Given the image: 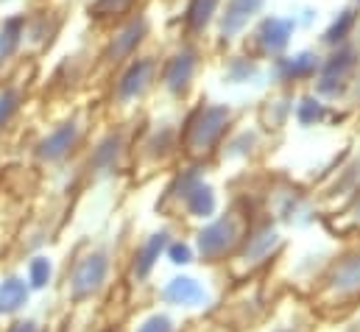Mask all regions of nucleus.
Returning <instances> with one entry per match:
<instances>
[{"label": "nucleus", "mask_w": 360, "mask_h": 332, "mask_svg": "<svg viewBox=\"0 0 360 332\" xmlns=\"http://www.w3.org/2000/svg\"><path fill=\"white\" fill-rule=\"evenodd\" d=\"M255 210H257V190L255 187L249 190L246 176H240V181L232 184V196L224 201V207L210 221L187 232L193 260L207 271H224L243 246Z\"/></svg>", "instance_id": "2"}, {"label": "nucleus", "mask_w": 360, "mask_h": 332, "mask_svg": "<svg viewBox=\"0 0 360 332\" xmlns=\"http://www.w3.org/2000/svg\"><path fill=\"white\" fill-rule=\"evenodd\" d=\"M22 0H0V11H14Z\"/></svg>", "instance_id": "28"}, {"label": "nucleus", "mask_w": 360, "mask_h": 332, "mask_svg": "<svg viewBox=\"0 0 360 332\" xmlns=\"http://www.w3.org/2000/svg\"><path fill=\"white\" fill-rule=\"evenodd\" d=\"M65 313L53 307L51 316H11L0 321V332H59L65 324Z\"/></svg>", "instance_id": "24"}, {"label": "nucleus", "mask_w": 360, "mask_h": 332, "mask_svg": "<svg viewBox=\"0 0 360 332\" xmlns=\"http://www.w3.org/2000/svg\"><path fill=\"white\" fill-rule=\"evenodd\" d=\"M266 6H269V0H224L210 48L215 53L238 51L240 42L246 39L249 28L266 14Z\"/></svg>", "instance_id": "15"}, {"label": "nucleus", "mask_w": 360, "mask_h": 332, "mask_svg": "<svg viewBox=\"0 0 360 332\" xmlns=\"http://www.w3.org/2000/svg\"><path fill=\"white\" fill-rule=\"evenodd\" d=\"M28 56V8L0 14V79Z\"/></svg>", "instance_id": "19"}, {"label": "nucleus", "mask_w": 360, "mask_h": 332, "mask_svg": "<svg viewBox=\"0 0 360 332\" xmlns=\"http://www.w3.org/2000/svg\"><path fill=\"white\" fill-rule=\"evenodd\" d=\"M210 51L212 48L190 39H174V45L162 51L157 98H162L168 106L184 109L198 92V79L207 68Z\"/></svg>", "instance_id": "9"}, {"label": "nucleus", "mask_w": 360, "mask_h": 332, "mask_svg": "<svg viewBox=\"0 0 360 332\" xmlns=\"http://www.w3.org/2000/svg\"><path fill=\"white\" fill-rule=\"evenodd\" d=\"M360 187V148L352 146L335 165L330 167L307 193V204L313 207V212L319 215V221L333 218L335 212H341L349 198L358 193Z\"/></svg>", "instance_id": "11"}, {"label": "nucleus", "mask_w": 360, "mask_h": 332, "mask_svg": "<svg viewBox=\"0 0 360 332\" xmlns=\"http://www.w3.org/2000/svg\"><path fill=\"white\" fill-rule=\"evenodd\" d=\"M321 62H324V53L321 51H288L282 53L279 59L269 62V76L271 82L282 89H299L302 84H313L319 70H321Z\"/></svg>", "instance_id": "18"}, {"label": "nucleus", "mask_w": 360, "mask_h": 332, "mask_svg": "<svg viewBox=\"0 0 360 332\" xmlns=\"http://www.w3.org/2000/svg\"><path fill=\"white\" fill-rule=\"evenodd\" d=\"M321 319H341L360 307V235L338 238L304 285H296Z\"/></svg>", "instance_id": "3"}, {"label": "nucleus", "mask_w": 360, "mask_h": 332, "mask_svg": "<svg viewBox=\"0 0 360 332\" xmlns=\"http://www.w3.org/2000/svg\"><path fill=\"white\" fill-rule=\"evenodd\" d=\"M28 101H31V84H28L25 62H22L20 68H14L11 73L0 79V151L17 134L25 117Z\"/></svg>", "instance_id": "16"}, {"label": "nucleus", "mask_w": 360, "mask_h": 332, "mask_svg": "<svg viewBox=\"0 0 360 332\" xmlns=\"http://www.w3.org/2000/svg\"><path fill=\"white\" fill-rule=\"evenodd\" d=\"M316 332H360V307L341 319H321Z\"/></svg>", "instance_id": "26"}, {"label": "nucleus", "mask_w": 360, "mask_h": 332, "mask_svg": "<svg viewBox=\"0 0 360 332\" xmlns=\"http://www.w3.org/2000/svg\"><path fill=\"white\" fill-rule=\"evenodd\" d=\"M321 316L296 285H282L266 310L240 332H316Z\"/></svg>", "instance_id": "12"}, {"label": "nucleus", "mask_w": 360, "mask_h": 332, "mask_svg": "<svg viewBox=\"0 0 360 332\" xmlns=\"http://www.w3.org/2000/svg\"><path fill=\"white\" fill-rule=\"evenodd\" d=\"M238 120H240V112L232 103L195 95L179 115L181 160L190 165L215 167L221 146L226 143Z\"/></svg>", "instance_id": "6"}, {"label": "nucleus", "mask_w": 360, "mask_h": 332, "mask_svg": "<svg viewBox=\"0 0 360 332\" xmlns=\"http://www.w3.org/2000/svg\"><path fill=\"white\" fill-rule=\"evenodd\" d=\"M160 65L162 51L151 45L115 68L101 82V115L109 120H137L146 112L148 101L157 98Z\"/></svg>", "instance_id": "5"}, {"label": "nucleus", "mask_w": 360, "mask_h": 332, "mask_svg": "<svg viewBox=\"0 0 360 332\" xmlns=\"http://www.w3.org/2000/svg\"><path fill=\"white\" fill-rule=\"evenodd\" d=\"M299 25L293 20V14H263L246 34V39L240 42V51H246L249 56L260 59L263 65L279 59L282 53L290 51L293 45V37H296Z\"/></svg>", "instance_id": "14"}, {"label": "nucleus", "mask_w": 360, "mask_h": 332, "mask_svg": "<svg viewBox=\"0 0 360 332\" xmlns=\"http://www.w3.org/2000/svg\"><path fill=\"white\" fill-rule=\"evenodd\" d=\"M221 6L224 0H179V8L174 14L176 39H190V42L210 48Z\"/></svg>", "instance_id": "17"}, {"label": "nucleus", "mask_w": 360, "mask_h": 332, "mask_svg": "<svg viewBox=\"0 0 360 332\" xmlns=\"http://www.w3.org/2000/svg\"><path fill=\"white\" fill-rule=\"evenodd\" d=\"M129 224L112 232L82 238L56 276V310L65 316L101 310L120 288L123 257L129 243Z\"/></svg>", "instance_id": "1"}, {"label": "nucleus", "mask_w": 360, "mask_h": 332, "mask_svg": "<svg viewBox=\"0 0 360 332\" xmlns=\"http://www.w3.org/2000/svg\"><path fill=\"white\" fill-rule=\"evenodd\" d=\"M181 115V109H179ZM179 115H140L131 140V165L129 179L134 187H143L160 176H171L181 160Z\"/></svg>", "instance_id": "7"}, {"label": "nucleus", "mask_w": 360, "mask_h": 332, "mask_svg": "<svg viewBox=\"0 0 360 332\" xmlns=\"http://www.w3.org/2000/svg\"><path fill=\"white\" fill-rule=\"evenodd\" d=\"M358 25H360V11L349 3V6H344L341 11L333 14V20L327 23V28L321 31V45L330 51V48H338V45L352 42Z\"/></svg>", "instance_id": "23"}, {"label": "nucleus", "mask_w": 360, "mask_h": 332, "mask_svg": "<svg viewBox=\"0 0 360 332\" xmlns=\"http://www.w3.org/2000/svg\"><path fill=\"white\" fill-rule=\"evenodd\" d=\"M358 129H360V115H358Z\"/></svg>", "instance_id": "31"}, {"label": "nucleus", "mask_w": 360, "mask_h": 332, "mask_svg": "<svg viewBox=\"0 0 360 332\" xmlns=\"http://www.w3.org/2000/svg\"><path fill=\"white\" fill-rule=\"evenodd\" d=\"M98 123L101 120H95V115L84 106L65 112L28 146V170L39 179L68 176V181H73Z\"/></svg>", "instance_id": "4"}, {"label": "nucleus", "mask_w": 360, "mask_h": 332, "mask_svg": "<svg viewBox=\"0 0 360 332\" xmlns=\"http://www.w3.org/2000/svg\"><path fill=\"white\" fill-rule=\"evenodd\" d=\"M360 82V45L352 39L347 45L330 48L324 53L321 70L316 76V95L324 101H341L358 89Z\"/></svg>", "instance_id": "13"}, {"label": "nucleus", "mask_w": 360, "mask_h": 332, "mask_svg": "<svg viewBox=\"0 0 360 332\" xmlns=\"http://www.w3.org/2000/svg\"><path fill=\"white\" fill-rule=\"evenodd\" d=\"M212 170L215 167L181 162L168 176V187L157 201V215H162L171 226L181 229L184 235L201 226L204 221H210L224 207L215 201V187L207 181Z\"/></svg>", "instance_id": "8"}, {"label": "nucleus", "mask_w": 360, "mask_h": 332, "mask_svg": "<svg viewBox=\"0 0 360 332\" xmlns=\"http://www.w3.org/2000/svg\"><path fill=\"white\" fill-rule=\"evenodd\" d=\"M352 6H355V8L360 11V0H352Z\"/></svg>", "instance_id": "30"}, {"label": "nucleus", "mask_w": 360, "mask_h": 332, "mask_svg": "<svg viewBox=\"0 0 360 332\" xmlns=\"http://www.w3.org/2000/svg\"><path fill=\"white\" fill-rule=\"evenodd\" d=\"M184 332H235V330L226 327L224 321H218L212 313H204V316H195V319L184 327Z\"/></svg>", "instance_id": "27"}, {"label": "nucleus", "mask_w": 360, "mask_h": 332, "mask_svg": "<svg viewBox=\"0 0 360 332\" xmlns=\"http://www.w3.org/2000/svg\"><path fill=\"white\" fill-rule=\"evenodd\" d=\"M154 31H157V23H154V14L148 11V6L134 11L123 23L112 25L109 31H103L101 45L95 48V79H98V84L103 82L115 68H120L131 56L151 48L154 45Z\"/></svg>", "instance_id": "10"}, {"label": "nucleus", "mask_w": 360, "mask_h": 332, "mask_svg": "<svg viewBox=\"0 0 360 332\" xmlns=\"http://www.w3.org/2000/svg\"><path fill=\"white\" fill-rule=\"evenodd\" d=\"M70 321H73V316H68V319H65V324H62V330H59V332H70V327H68Z\"/></svg>", "instance_id": "29"}, {"label": "nucleus", "mask_w": 360, "mask_h": 332, "mask_svg": "<svg viewBox=\"0 0 360 332\" xmlns=\"http://www.w3.org/2000/svg\"><path fill=\"white\" fill-rule=\"evenodd\" d=\"M321 224H324V229H327L335 241H338V238H349V235H360V187L341 212H335L333 218H327V221H321Z\"/></svg>", "instance_id": "25"}, {"label": "nucleus", "mask_w": 360, "mask_h": 332, "mask_svg": "<svg viewBox=\"0 0 360 332\" xmlns=\"http://www.w3.org/2000/svg\"><path fill=\"white\" fill-rule=\"evenodd\" d=\"M95 79V51H73L56 62L48 76V89L56 95H73L79 87Z\"/></svg>", "instance_id": "20"}, {"label": "nucleus", "mask_w": 360, "mask_h": 332, "mask_svg": "<svg viewBox=\"0 0 360 332\" xmlns=\"http://www.w3.org/2000/svg\"><path fill=\"white\" fill-rule=\"evenodd\" d=\"M65 28V14L56 6H34L28 8V56L48 51Z\"/></svg>", "instance_id": "21"}, {"label": "nucleus", "mask_w": 360, "mask_h": 332, "mask_svg": "<svg viewBox=\"0 0 360 332\" xmlns=\"http://www.w3.org/2000/svg\"><path fill=\"white\" fill-rule=\"evenodd\" d=\"M146 6H148V0H87L84 17L90 20L92 28L109 31L112 25L123 23L126 17H131L134 11H140Z\"/></svg>", "instance_id": "22"}]
</instances>
